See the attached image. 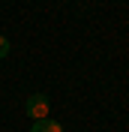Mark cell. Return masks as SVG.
<instances>
[{"label":"cell","instance_id":"1","mask_svg":"<svg viewBox=\"0 0 129 132\" xmlns=\"http://www.w3.org/2000/svg\"><path fill=\"white\" fill-rule=\"evenodd\" d=\"M48 96H45V93H33L30 99H27V117H30L33 123H36V120H48Z\"/></svg>","mask_w":129,"mask_h":132},{"label":"cell","instance_id":"3","mask_svg":"<svg viewBox=\"0 0 129 132\" xmlns=\"http://www.w3.org/2000/svg\"><path fill=\"white\" fill-rule=\"evenodd\" d=\"M6 54H9V39H6V36H0V60L6 57Z\"/></svg>","mask_w":129,"mask_h":132},{"label":"cell","instance_id":"2","mask_svg":"<svg viewBox=\"0 0 129 132\" xmlns=\"http://www.w3.org/2000/svg\"><path fill=\"white\" fill-rule=\"evenodd\" d=\"M30 132H63V126L54 123V120H36Z\"/></svg>","mask_w":129,"mask_h":132}]
</instances>
